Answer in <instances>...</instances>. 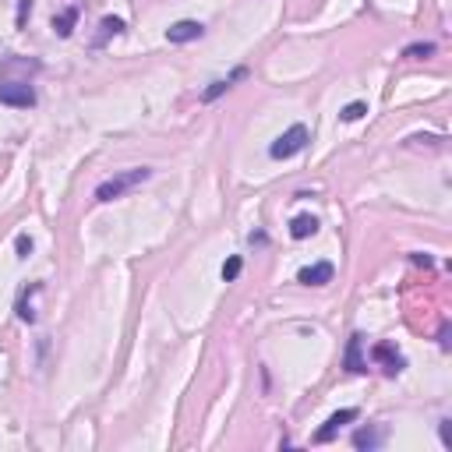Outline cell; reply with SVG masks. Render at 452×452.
Here are the masks:
<instances>
[{"mask_svg": "<svg viewBox=\"0 0 452 452\" xmlns=\"http://www.w3.org/2000/svg\"><path fill=\"white\" fill-rule=\"evenodd\" d=\"M149 177H152V170H149V166H131V170H120V173H113L110 180H103V184L96 187V201H113V198H124L131 187L145 184Z\"/></svg>", "mask_w": 452, "mask_h": 452, "instance_id": "6da1fadb", "label": "cell"}, {"mask_svg": "<svg viewBox=\"0 0 452 452\" xmlns=\"http://www.w3.org/2000/svg\"><path fill=\"white\" fill-rule=\"evenodd\" d=\"M308 142H311L308 127H304V124H294V127H287V131L269 145V156H272V159H290V156L304 152V149H308Z\"/></svg>", "mask_w": 452, "mask_h": 452, "instance_id": "7a4b0ae2", "label": "cell"}, {"mask_svg": "<svg viewBox=\"0 0 452 452\" xmlns=\"http://www.w3.org/2000/svg\"><path fill=\"white\" fill-rule=\"evenodd\" d=\"M0 103L4 106H36V89L29 82H0Z\"/></svg>", "mask_w": 452, "mask_h": 452, "instance_id": "3957f363", "label": "cell"}, {"mask_svg": "<svg viewBox=\"0 0 452 452\" xmlns=\"http://www.w3.org/2000/svg\"><path fill=\"white\" fill-rule=\"evenodd\" d=\"M371 360H378V364L385 368V375H399V371L406 368L403 353H399L392 343H375V346H371Z\"/></svg>", "mask_w": 452, "mask_h": 452, "instance_id": "277c9868", "label": "cell"}, {"mask_svg": "<svg viewBox=\"0 0 452 452\" xmlns=\"http://www.w3.org/2000/svg\"><path fill=\"white\" fill-rule=\"evenodd\" d=\"M39 71V61H29V57H4L0 61V82H15V75H36Z\"/></svg>", "mask_w": 452, "mask_h": 452, "instance_id": "5b68a950", "label": "cell"}, {"mask_svg": "<svg viewBox=\"0 0 452 452\" xmlns=\"http://www.w3.org/2000/svg\"><path fill=\"white\" fill-rule=\"evenodd\" d=\"M350 420H357V410H353V406H346V410L332 413V417H329V420H325V424H322V427L315 431V441H318V445L332 441V438L339 434V427H343V424H350Z\"/></svg>", "mask_w": 452, "mask_h": 452, "instance_id": "8992f818", "label": "cell"}, {"mask_svg": "<svg viewBox=\"0 0 452 452\" xmlns=\"http://www.w3.org/2000/svg\"><path fill=\"white\" fill-rule=\"evenodd\" d=\"M385 438H389V427H385V424H368V427L353 431V448H360V452H375Z\"/></svg>", "mask_w": 452, "mask_h": 452, "instance_id": "52a82bcc", "label": "cell"}, {"mask_svg": "<svg viewBox=\"0 0 452 452\" xmlns=\"http://www.w3.org/2000/svg\"><path fill=\"white\" fill-rule=\"evenodd\" d=\"M332 276H336L332 262H315V265H308V269L297 272V283H304V287H325V283H332Z\"/></svg>", "mask_w": 452, "mask_h": 452, "instance_id": "ba28073f", "label": "cell"}, {"mask_svg": "<svg viewBox=\"0 0 452 452\" xmlns=\"http://www.w3.org/2000/svg\"><path fill=\"white\" fill-rule=\"evenodd\" d=\"M201 36H205V25L201 22H191V18H184V22H177V25L166 29V39L170 43H191V39H201Z\"/></svg>", "mask_w": 452, "mask_h": 452, "instance_id": "9c48e42d", "label": "cell"}, {"mask_svg": "<svg viewBox=\"0 0 452 452\" xmlns=\"http://www.w3.org/2000/svg\"><path fill=\"white\" fill-rule=\"evenodd\" d=\"M360 343H364V336H360V332H357V336H350V343H346V357H343L346 371H368V360L360 357Z\"/></svg>", "mask_w": 452, "mask_h": 452, "instance_id": "30bf717a", "label": "cell"}, {"mask_svg": "<svg viewBox=\"0 0 452 452\" xmlns=\"http://www.w3.org/2000/svg\"><path fill=\"white\" fill-rule=\"evenodd\" d=\"M39 290H43V283H32L29 290H22V297H18V308H15V311H18V318H22V322H29V325L36 322V308H32V297H36Z\"/></svg>", "mask_w": 452, "mask_h": 452, "instance_id": "8fae6325", "label": "cell"}, {"mask_svg": "<svg viewBox=\"0 0 452 452\" xmlns=\"http://www.w3.org/2000/svg\"><path fill=\"white\" fill-rule=\"evenodd\" d=\"M318 234V219L315 215H297L294 222H290V237L294 241H308V237H315Z\"/></svg>", "mask_w": 452, "mask_h": 452, "instance_id": "7c38bea8", "label": "cell"}, {"mask_svg": "<svg viewBox=\"0 0 452 452\" xmlns=\"http://www.w3.org/2000/svg\"><path fill=\"white\" fill-rule=\"evenodd\" d=\"M244 75H248V71H244V68H237V71H234L230 78H219V82H212V85H208L205 92H201V103H215V99H219V96H222L226 89H230V85H234L237 78H244Z\"/></svg>", "mask_w": 452, "mask_h": 452, "instance_id": "4fadbf2b", "label": "cell"}, {"mask_svg": "<svg viewBox=\"0 0 452 452\" xmlns=\"http://www.w3.org/2000/svg\"><path fill=\"white\" fill-rule=\"evenodd\" d=\"M75 25H78V8H64L61 15H54V32L61 39H68L75 32Z\"/></svg>", "mask_w": 452, "mask_h": 452, "instance_id": "5bb4252c", "label": "cell"}, {"mask_svg": "<svg viewBox=\"0 0 452 452\" xmlns=\"http://www.w3.org/2000/svg\"><path fill=\"white\" fill-rule=\"evenodd\" d=\"M364 113H368V103H360V99H357V103H346V106L339 110V120H346V124H353V120H360Z\"/></svg>", "mask_w": 452, "mask_h": 452, "instance_id": "9a60e30c", "label": "cell"}, {"mask_svg": "<svg viewBox=\"0 0 452 452\" xmlns=\"http://www.w3.org/2000/svg\"><path fill=\"white\" fill-rule=\"evenodd\" d=\"M434 54V43H410L406 50H403V57H410V61H424V57H431Z\"/></svg>", "mask_w": 452, "mask_h": 452, "instance_id": "2e32d148", "label": "cell"}, {"mask_svg": "<svg viewBox=\"0 0 452 452\" xmlns=\"http://www.w3.org/2000/svg\"><path fill=\"white\" fill-rule=\"evenodd\" d=\"M406 145L410 149H441V138L438 134H413V138H406Z\"/></svg>", "mask_w": 452, "mask_h": 452, "instance_id": "e0dca14e", "label": "cell"}, {"mask_svg": "<svg viewBox=\"0 0 452 452\" xmlns=\"http://www.w3.org/2000/svg\"><path fill=\"white\" fill-rule=\"evenodd\" d=\"M241 269H244L241 255H234V258H226V265H222V280H226V283H234V280L241 276Z\"/></svg>", "mask_w": 452, "mask_h": 452, "instance_id": "ac0fdd59", "label": "cell"}, {"mask_svg": "<svg viewBox=\"0 0 452 452\" xmlns=\"http://www.w3.org/2000/svg\"><path fill=\"white\" fill-rule=\"evenodd\" d=\"M99 29H103L99 43H103L106 36H120V32H124V18H103V22H99Z\"/></svg>", "mask_w": 452, "mask_h": 452, "instance_id": "d6986e66", "label": "cell"}, {"mask_svg": "<svg viewBox=\"0 0 452 452\" xmlns=\"http://www.w3.org/2000/svg\"><path fill=\"white\" fill-rule=\"evenodd\" d=\"M15 251H18V258H29L32 255V237L29 234H18L15 237Z\"/></svg>", "mask_w": 452, "mask_h": 452, "instance_id": "ffe728a7", "label": "cell"}, {"mask_svg": "<svg viewBox=\"0 0 452 452\" xmlns=\"http://www.w3.org/2000/svg\"><path fill=\"white\" fill-rule=\"evenodd\" d=\"M438 434H441V445H445V448H452V431H448V420H441V424H438Z\"/></svg>", "mask_w": 452, "mask_h": 452, "instance_id": "44dd1931", "label": "cell"}, {"mask_svg": "<svg viewBox=\"0 0 452 452\" xmlns=\"http://www.w3.org/2000/svg\"><path fill=\"white\" fill-rule=\"evenodd\" d=\"M32 11V0H22V4H18V29L25 25V15Z\"/></svg>", "mask_w": 452, "mask_h": 452, "instance_id": "7402d4cb", "label": "cell"}, {"mask_svg": "<svg viewBox=\"0 0 452 452\" xmlns=\"http://www.w3.org/2000/svg\"><path fill=\"white\" fill-rule=\"evenodd\" d=\"M438 346H441V350H448V322L438 329Z\"/></svg>", "mask_w": 452, "mask_h": 452, "instance_id": "603a6c76", "label": "cell"}, {"mask_svg": "<svg viewBox=\"0 0 452 452\" xmlns=\"http://www.w3.org/2000/svg\"><path fill=\"white\" fill-rule=\"evenodd\" d=\"M413 265H424V269H431V255H420V251H417V255H413Z\"/></svg>", "mask_w": 452, "mask_h": 452, "instance_id": "cb8c5ba5", "label": "cell"}]
</instances>
